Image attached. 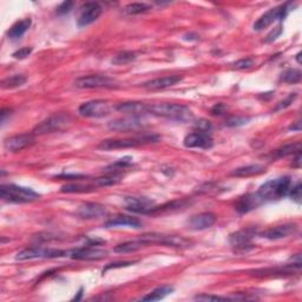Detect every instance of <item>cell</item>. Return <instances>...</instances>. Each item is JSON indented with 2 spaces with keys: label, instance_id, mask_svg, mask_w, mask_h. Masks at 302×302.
I'll use <instances>...</instances> for the list:
<instances>
[{
  "label": "cell",
  "instance_id": "obj_50",
  "mask_svg": "<svg viewBox=\"0 0 302 302\" xmlns=\"http://www.w3.org/2000/svg\"><path fill=\"white\" fill-rule=\"evenodd\" d=\"M289 130H293V131H300L301 130V122H296L295 124H293V125L289 126Z\"/></svg>",
  "mask_w": 302,
  "mask_h": 302
},
{
  "label": "cell",
  "instance_id": "obj_16",
  "mask_svg": "<svg viewBox=\"0 0 302 302\" xmlns=\"http://www.w3.org/2000/svg\"><path fill=\"white\" fill-rule=\"evenodd\" d=\"M296 230H297V225H295V223H285V225L269 228L268 230H266L265 233H262L261 235L262 237H265V239L267 240L275 241V240L286 239V237L295 234Z\"/></svg>",
  "mask_w": 302,
  "mask_h": 302
},
{
  "label": "cell",
  "instance_id": "obj_1",
  "mask_svg": "<svg viewBox=\"0 0 302 302\" xmlns=\"http://www.w3.org/2000/svg\"><path fill=\"white\" fill-rule=\"evenodd\" d=\"M149 113L179 122H189L193 119V111L183 104H154L149 105Z\"/></svg>",
  "mask_w": 302,
  "mask_h": 302
},
{
  "label": "cell",
  "instance_id": "obj_9",
  "mask_svg": "<svg viewBox=\"0 0 302 302\" xmlns=\"http://www.w3.org/2000/svg\"><path fill=\"white\" fill-rule=\"evenodd\" d=\"M116 80L109 76H99V74H90L78 78L74 81V87L78 89H101L112 88Z\"/></svg>",
  "mask_w": 302,
  "mask_h": 302
},
{
  "label": "cell",
  "instance_id": "obj_3",
  "mask_svg": "<svg viewBox=\"0 0 302 302\" xmlns=\"http://www.w3.org/2000/svg\"><path fill=\"white\" fill-rule=\"evenodd\" d=\"M0 197L10 203H31L39 200L40 195L30 188L16 186V184H3L0 188Z\"/></svg>",
  "mask_w": 302,
  "mask_h": 302
},
{
  "label": "cell",
  "instance_id": "obj_32",
  "mask_svg": "<svg viewBox=\"0 0 302 302\" xmlns=\"http://www.w3.org/2000/svg\"><path fill=\"white\" fill-rule=\"evenodd\" d=\"M137 56L136 53L133 51H123L119 52L118 55H116L113 57L111 63L113 65H125V64H129L134 60H136Z\"/></svg>",
  "mask_w": 302,
  "mask_h": 302
},
{
  "label": "cell",
  "instance_id": "obj_43",
  "mask_svg": "<svg viewBox=\"0 0 302 302\" xmlns=\"http://www.w3.org/2000/svg\"><path fill=\"white\" fill-rule=\"evenodd\" d=\"M195 126H196L197 131H203V133H210L211 130V123L205 119L198 120V122L195 124Z\"/></svg>",
  "mask_w": 302,
  "mask_h": 302
},
{
  "label": "cell",
  "instance_id": "obj_10",
  "mask_svg": "<svg viewBox=\"0 0 302 302\" xmlns=\"http://www.w3.org/2000/svg\"><path fill=\"white\" fill-rule=\"evenodd\" d=\"M287 12H288V9H287V4L278 7H274V9L269 10L268 12L258 18V19L255 21L254 24V30L255 31H262L265 28L274 23L276 20H283V18L287 16Z\"/></svg>",
  "mask_w": 302,
  "mask_h": 302
},
{
  "label": "cell",
  "instance_id": "obj_42",
  "mask_svg": "<svg viewBox=\"0 0 302 302\" xmlns=\"http://www.w3.org/2000/svg\"><path fill=\"white\" fill-rule=\"evenodd\" d=\"M296 97H297V94H290L286 99H283L281 103H279V105H278V108H276V110H281V109L288 108L290 104H293V102L295 101Z\"/></svg>",
  "mask_w": 302,
  "mask_h": 302
},
{
  "label": "cell",
  "instance_id": "obj_17",
  "mask_svg": "<svg viewBox=\"0 0 302 302\" xmlns=\"http://www.w3.org/2000/svg\"><path fill=\"white\" fill-rule=\"evenodd\" d=\"M254 229H243L240 232H236L230 235L229 242L233 247H235L237 250H247V248H251V240L255 236Z\"/></svg>",
  "mask_w": 302,
  "mask_h": 302
},
{
  "label": "cell",
  "instance_id": "obj_25",
  "mask_svg": "<svg viewBox=\"0 0 302 302\" xmlns=\"http://www.w3.org/2000/svg\"><path fill=\"white\" fill-rule=\"evenodd\" d=\"M266 172V166L262 164H250L246 166H241V168H237L232 172L233 176L236 177H250V176H256L260 175V174Z\"/></svg>",
  "mask_w": 302,
  "mask_h": 302
},
{
  "label": "cell",
  "instance_id": "obj_46",
  "mask_svg": "<svg viewBox=\"0 0 302 302\" xmlns=\"http://www.w3.org/2000/svg\"><path fill=\"white\" fill-rule=\"evenodd\" d=\"M226 110H227L226 105L222 104V103H219V104H216V105L212 106L211 113L214 116H221V115H223V113L226 112Z\"/></svg>",
  "mask_w": 302,
  "mask_h": 302
},
{
  "label": "cell",
  "instance_id": "obj_41",
  "mask_svg": "<svg viewBox=\"0 0 302 302\" xmlns=\"http://www.w3.org/2000/svg\"><path fill=\"white\" fill-rule=\"evenodd\" d=\"M74 5L73 2H64L57 7V13L58 14H66L69 13Z\"/></svg>",
  "mask_w": 302,
  "mask_h": 302
},
{
  "label": "cell",
  "instance_id": "obj_40",
  "mask_svg": "<svg viewBox=\"0 0 302 302\" xmlns=\"http://www.w3.org/2000/svg\"><path fill=\"white\" fill-rule=\"evenodd\" d=\"M195 300L198 301H226V300H233L229 297H223L218 295H207V294H202V295H197L194 297Z\"/></svg>",
  "mask_w": 302,
  "mask_h": 302
},
{
  "label": "cell",
  "instance_id": "obj_21",
  "mask_svg": "<svg viewBox=\"0 0 302 302\" xmlns=\"http://www.w3.org/2000/svg\"><path fill=\"white\" fill-rule=\"evenodd\" d=\"M264 198H262L257 193H251L247 194L246 196L241 197L239 202L236 204V210L240 212V214H246V212H249L264 203Z\"/></svg>",
  "mask_w": 302,
  "mask_h": 302
},
{
  "label": "cell",
  "instance_id": "obj_34",
  "mask_svg": "<svg viewBox=\"0 0 302 302\" xmlns=\"http://www.w3.org/2000/svg\"><path fill=\"white\" fill-rule=\"evenodd\" d=\"M301 78H302V73L300 70L289 69L282 73L281 80L288 84H296V83H300Z\"/></svg>",
  "mask_w": 302,
  "mask_h": 302
},
{
  "label": "cell",
  "instance_id": "obj_45",
  "mask_svg": "<svg viewBox=\"0 0 302 302\" xmlns=\"http://www.w3.org/2000/svg\"><path fill=\"white\" fill-rule=\"evenodd\" d=\"M281 33H282V25H279L278 27H275L274 30H273L271 33L267 35V38H266V42L274 41L276 38H279V35Z\"/></svg>",
  "mask_w": 302,
  "mask_h": 302
},
{
  "label": "cell",
  "instance_id": "obj_28",
  "mask_svg": "<svg viewBox=\"0 0 302 302\" xmlns=\"http://www.w3.org/2000/svg\"><path fill=\"white\" fill-rule=\"evenodd\" d=\"M301 151V143L300 142H296V143H290L286 144L283 147L279 148L278 150H275L272 154V157L278 159V158H283L287 157V156L297 154V152Z\"/></svg>",
  "mask_w": 302,
  "mask_h": 302
},
{
  "label": "cell",
  "instance_id": "obj_18",
  "mask_svg": "<svg viewBox=\"0 0 302 302\" xmlns=\"http://www.w3.org/2000/svg\"><path fill=\"white\" fill-rule=\"evenodd\" d=\"M77 214L84 220H98L108 215V209L105 205L99 203H85L80 205Z\"/></svg>",
  "mask_w": 302,
  "mask_h": 302
},
{
  "label": "cell",
  "instance_id": "obj_31",
  "mask_svg": "<svg viewBox=\"0 0 302 302\" xmlns=\"http://www.w3.org/2000/svg\"><path fill=\"white\" fill-rule=\"evenodd\" d=\"M26 77L23 76V74H14V76L7 77L6 79L2 81V88L5 89V90H7V89H16L24 85L26 83Z\"/></svg>",
  "mask_w": 302,
  "mask_h": 302
},
{
  "label": "cell",
  "instance_id": "obj_33",
  "mask_svg": "<svg viewBox=\"0 0 302 302\" xmlns=\"http://www.w3.org/2000/svg\"><path fill=\"white\" fill-rule=\"evenodd\" d=\"M120 181V175H109V176H103V177H98V179L94 180V186L97 187H110V186H115V184L119 183Z\"/></svg>",
  "mask_w": 302,
  "mask_h": 302
},
{
  "label": "cell",
  "instance_id": "obj_51",
  "mask_svg": "<svg viewBox=\"0 0 302 302\" xmlns=\"http://www.w3.org/2000/svg\"><path fill=\"white\" fill-rule=\"evenodd\" d=\"M300 57H301V52H299V53H297V55H296V60H297V63H299V64H301Z\"/></svg>",
  "mask_w": 302,
  "mask_h": 302
},
{
  "label": "cell",
  "instance_id": "obj_49",
  "mask_svg": "<svg viewBox=\"0 0 302 302\" xmlns=\"http://www.w3.org/2000/svg\"><path fill=\"white\" fill-rule=\"evenodd\" d=\"M293 166H294V168H300V166H301V151L297 152V154H296V158L293 163Z\"/></svg>",
  "mask_w": 302,
  "mask_h": 302
},
{
  "label": "cell",
  "instance_id": "obj_39",
  "mask_svg": "<svg viewBox=\"0 0 302 302\" xmlns=\"http://www.w3.org/2000/svg\"><path fill=\"white\" fill-rule=\"evenodd\" d=\"M288 195L292 197V200L296 201L297 203L301 202V197H302V188H301V182H297L295 187L290 188Z\"/></svg>",
  "mask_w": 302,
  "mask_h": 302
},
{
  "label": "cell",
  "instance_id": "obj_30",
  "mask_svg": "<svg viewBox=\"0 0 302 302\" xmlns=\"http://www.w3.org/2000/svg\"><path fill=\"white\" fill-rule=\"evenodd\" d=\"M96 187L92 184H80V183H70L65 184L60 188V191L62 193H67V194H73V193H90V191H94Z\"/></svg>",
  "mask_w": 302,
  "mask_h": 302
},
{
  "label": "cell",
  "instance_id": "obj_37",
  "mask_svg": "<svg viewBox=\"0 0 302 302\" xmlns=\"http://www.w3.org/2000/svg\"><path fill=\"white\" fill-rule=\"evenodd\" d=\"M253 65H254L253 58H242V59L237 60L236 63H234L233 67L236 70H248V69H250Z\"/></svg>",
  "mask_w": 302,
  "mask_h": 302
},
{
  "label": "cell",
  "instance_id": "obj_26",
  "mask_svg": "<svg viewBox=\"0 0 302 302\" xmlns=\"http://www.w3.org/2000/svg\"><path fill=\"white\" fill-rule=\"evenodd\" d=\"M31 24H32V21L30 18H25V19H23V20L17 21L16 24H13L12 26H11L9 32H7V35H9L11 39L21 38L25 33H26V31L28 30V28H30Z\"/></svg>",
  "mask_w": 302,
  "mask_h": 302
},
{
  "label": "cell",
  "instance_id": "obj_7",
  "mask_svg": "<svg viewBox=\"0 0 302 302\" xmlns=\"http://www.w3.org/2000/svg\"><path fill=\"white\" fill-rule=\"evenodd\" d=\"M69 254V251H64L59 249H50V248H40L33 247L27 248L19 251L17 254L16 260L18 261H26V260H34V258H57L63 257Z\"/></svg>",
  "mask_w": 302,
  "mask_h": 302
},
{
  "label": "cell",
  "instance_id": "obj_11",
  "mask_svg": "<svg viewBox=\"0 0 302 302\" xmlns=\"http://www.w3.org/2000/svg\"><path fill=\"white\" fill-rule=\"evenodd\" d=\"M145 125L144 119L142 117L129 116L124 118H118L111 120L108 124V127L112 131H118V133H126V131H135L141 129Z\"/></svg>",
  "mask_w": 302,
  "mask_h": 302
},
{
  "label": "cell",
  "instance_id": "obj_44",
  "mask_svg": "<svg viewBox=\"0 0 302 302\" xmlns=\"http://www.w3.org/2000/svg\"><path fill=\"white\" fill-rule=\"evenodd\" d=\"M31 53H32L31 48H23V49L18 50V51L14 52L12 57L16 59H24V58H26V57L30 56Z\"/></svg>",
  "mask_w": 302,
  "mask_h": 302
},
{
  "label": "cell",
  "instance_id": "obj_5",
  "mask_svg": "<svg viewBox=\"0 0 302 302\" xmlns=\"http://www.w3.org/2000/svg\"><path fill=\"white\" fill-rule=\"evenodd\" d=\"M71 124V117L63 113L58 115L50 116L49 118L42 120L34 127L33 135H46V134H53L57 131H62L67 127Z\"/></svg>",
  "mask_w": 302,
  "mask_h": 302
},
{
  "label": "cell",
  "instance_id": "obj_47",
  "mask_svg": "<svg viewBox=\"0 0 302 302\" xmlns=\"http://www.w3.org/2000/svg\"><path fill=\"white\" fill-rule=\"evenodd\" d=\"M135 262H117V264H111L109 266H106L104 271H103V273L109 271V269L111 268H118V267H126V266H130V265H134Z\"/></svg>",
  "mask_w": 302,
  "mask_h": 302
},
{
  "label": "cell",
  "instance_id": "obj_2",
  "mask_svg": "<svg viewBox=\"0 0 302 302\" xmlns=\"http://www.w3.org/2000/svg\"><path fill=\"white\" fill-rule=\"evenodd\" d=\"M159 141L158 135L154 134H143L141 136L134 137V138H122V140H105L98 144V149L104 151H111L116 149H129V148H136L140 145L156 143Z\"/></svg>",
  "mask_w": 302,
  "mask_h": 302
},
{
  "label": "cell",
  "instance_id": "obj_24",
  "mask_svg": "<svg viewBox=\"0 0 302 302\" xmlns=\"http://www.w3.org/2000/svg\"><path fill=\"white\" fill-rule=\"evenodd\" d=\"M105 227L106 228H112V227H130V228L141 229L143 225H142V222L136 218H131V216L126 215H119L106 222Z\"/></svg>",
  "mask_w": 302,
  "mask_h": 302
},
{
  "label": "cell",
  "instance_id": "obj_20",
  "mask_svg": "<svg viewBox=\"0 0 302 302\" xmlns=\"http://www.w3.org/2000/svg\"><path fill=\"white\" fill-rule=\"evenodd\" d=\"M183 79L182 76H177V74H171V76H164L155 78V79L148 80L145 83L142 84V88L145 89V90H163V89L171 88L177 83H180L181 80Z\"/></svg>",
  "mask_w": 302,
  "mask_h": 302
},
{
  "label": "cell",
  "instance_id": "obj_14",
  "mask_svg": "<svg viewBox=\"0 0 302 302\" xmlns=\"http://www.w3.org/2000/svg\"><path fill=\"white\" fill-rule=\"evenodd\" d=\"M69 255L73 260H85V261H97L106 257L108 251L104 249H99L89 244L88 247L78 248V249L69 251Z\"/></svg>",
  "mask_w": 302,
  "mask_h": 302
},
{
  "label": "cell",
  "instance_id": "obj_4",
  "mask_svg": "<svg viewBox=\"0 0 302 302\" xmlns=\"http://www.w3.org/2000/svg\"><path fill=\"white\" fill-rule=\"evenodd\" d=\"M290 188H292V180L290 177L285 176L264 183L258 188L257 194L264 198V201L279 200L288 195Z\"/></svg>",
  "mask_w": 302,
  "mask_h": 302
},
{
  "label": "cell",
  "instance_id": "obj_6",
  "mask_svg": "<svg viewBox=\"0 0 302 302\" xmlns=\"http://www.w3.org/2000/svg\"><path fill=\"white\" fill-rule=\"evenodd\" d=\"M140 239L143 242L149 246V244H162L166 247H174V248H187L189 247L190 242L184 237L175 236V235H165V234H144Z\"/></svg>",
  "mask_w": 302,
  "mask_h": 302
},
{
  "label": "cell",
  "instance_id": "obj_22",
  "mask_svg": "<svg viewBox=\"0 0 302 302\" xmlns=\"http://www.w3.org/2000/svg\"><path fill=\"white\" fill-rule=\"evenodd\" d=\"M216 222V216L212 212H202L195 215L188 221V226L193 230H205L211 228Z\"/></svg>",
  "mask_w": 302,
  "mask_h": 302
},
{
  "label": "cell",
  "instance_id": "obj_48",
  "mask_svg": "<svg viewBox=\"0 0 302 302\" xmlns=\"http://www.w3.org/2000/svg\"><path fill=\"white\" fill-rule=\"evenodd\" d=\"M11 112H12V110H10V109H3V111H2V123L3 124L5 123L6 117L10 116Z\"/></svg>",
  "mask_w": 302,
  "mask_h": 302
},
{
  "label": "cell",
  "instance_id": "obj_35",
  "mask_svg": "<svg viewBox=\"0 0 302 302\" xmlns=\"http://www.w3.org/2000/svg\"><path fill=\"white\" fill-rule=\"evenodd\" d=\"M150 9L151 6L149 5V4L133 3V4H129V5L125 7V12L127 14H141V13L148 12Z\"/></svg>",
  "mask_w": 302,
  "mask_h": 302
},
{
  "label": "cell",
  "instance_id": "obj_19",
  "mask_svg": "<svg viewBox=\"0 0 302 302\" xmlns=\"http://www.w3.org/2000/svg\"><path fill=\"white\" fill-rule=\"evenodd\" d=\"M125 205L127 210L137 212V214H149V211L155 207V202L148 197L131 196L125 198Z\"/></svg>",
  "mask_w": 302,
  "mask_h": 302
},
{
  "label": "cell",
  "instance_id": "obj_38",
  "mask_svg": "<svg viewBox=\"0 0 302 302\" xmlns=\"http://www.w3.org/2000/svg\"><path fill=\"white\" fill-rule=\"evenodd\" d=\"M247 122H249V118H244V117H232V118L226 120L225 125L229 127L241 126L247 124Z\"/></svg>",
  "mask_w": 302,
  "mask_h": 302
},
{
  "label": "cell",
  "instance_id": "obj_8",
  "mask_svg": "<svg viewBox=\"0 0 302 302\" xmlns=\"http://www.w3.org/2000/svg\"><path fill=\"white\" fill-rule=\"evenodd\" d=\"M78 112L87 118H101L110 113V104L106 101L85 102L78 108Z\"/></svg>",
  "mask_w": 302,
  "mask_h": 302
},
{
  "label": "cell",
  "instance_id": "obj_12",
  "mask_svg": "<svg viewBox=\"0 0 302 302\" xmlns=\"http://www.w3.org/2000/svg\"><path fill=\"white\" fill-rule=\"evenodd\" d=\"M102 6L98 3H87L80 7L79 17L77 19V24L79 27H85L96 21L102 14Z\"/></svg>",
  "mask_w": 302,
  "mask_h": 302
},
{
  "label": "cell",
  "instance_id": "obj_27",
  "mask_svg": "<svg viewBox=\"0 0 302 302\" xmlns=\"http://www.w3.org/2000/svg\"><path fill=\"white\" fill-rule=\"evenodd\" d=\"M145 246H147V244H145L141 239H138L135 241H127V242L117 244V246L113 248V250H115L116 253H119V254L134 253V251L140 250Z\"/></svg>",
  "mask_w": 302,
  "mask_h": 302
},
{
  "label": "cell",
  "instance_id": "obj_13",
  "mask_svg": "<svg viewBox=\"0 0 302 302\" xmlns=\"http://www.w3.org/2000/svg\"><path fill=\"white\" fill-rule=\"evenodd\" d=\"M183 144L186 148L190 149H210L214 147V140L209 133L196 131L186 136Z\"/></svg>",
  "mask_w": 302,
  "mask_h": 302
},
{
  "label": "cell",
  "instance_id": "obj_29",
  "mask_svg": "<svg viewBox=\"0 0 302 302\" xmlns=\"http://www.w3.org/2000/svg\"><path fill=\"white\" fill-rule=\"evenodd\" d=\"M174 292V287L171 286H162V287H158V288H156L148 294V295H145L142 297V301H158V300H162L166 297L168 295H170Z\"/></svg>",
  "mask_w": 302,
  "mask_h": 302
},
{
  "label": "cell",
  "instance_id": "obj_23",
  "mask_svg": "<svg viewBox=\"0 0 302 302\" xmlns=\"http://www.w3.org/2000/svg\"><path fill=\"white\" fill-rule=\"evenodd\" d=\"M116 109L123 113H127V115L130 116L137 117H142L144 116L145 113H149V105L140 102L120 103V104L116 106Z\"/></svg>",
  "mask_w": 302,
  "mask_h": 302
},
{
  "label": "cell",
  "instance_id": "obj_36",
  "mask_svg": "<svg viewBox=\"0 0 302 302\" xmlns=\"http://www.w3.org/2000/svg\"><path fill=\"white\" fill-rule=\"evenodd\" d=\"M131 165H133V157L126 156V157L120 158L117 162L112 163L111 165H109L108 168H106V170H108V171H118V170H124L129 168Z\"/></svg>",
  "mask_w": 302,
  "mask_h": 302
},
{
  "label": "cell",
  "instance_id": "obj_15",
  "mask_svg": "<svg viewBox=\"0 0 302 302\" xmlns=\"http://www.w3.org/2000/svg\"><path fill=\"white\" fill-rule=\"evenodd\" d=\"M34 141L35 140L33 134L16 135V136H12L5 140V142H4V148L10 152H18L31 147L34 143Z\"/></svg>",
  "mask_w": 302,
  "mask_h": 302
}]
</instances>
